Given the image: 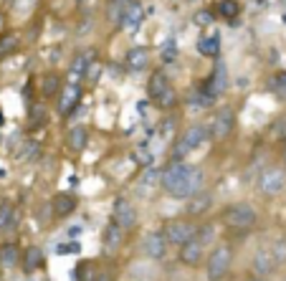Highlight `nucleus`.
<instances>
[{
	"mask_svg": "<svg viewBox=\"0 0 286 281\" xmlns=\"http://www.w3.org/2000/svg\"><path fill=\"white\" fill-rule=\"evenodd\" d=\"M220 220H223L225 228L246 233V230L256 228L258 213H256V208H253L251 203H243V200H241V203H230V205L220 213Z\"/></svg>",
	"mask_w": 286,
	"mask_h": 281,
	"instance_id": "obj_1",
	"label": "nucleus"
},
{
	"mask_svg": "<svg viewBox=\"0 0 286 281\" xmlns=\"http://www.w3.org/2000/svg\"><path fill=\"white\" fill-rule=\"evenodd\" d=\"M233 266V248L228 243H215L205 258V276L208 281H223Z\"/></svg>",
	"mask_w": 286,
	"mask_h": 281,
	"instance_id": "obj_2",
	"label": "nucleus"
},
{
	"mask_svg": "<svg viewBox=\"0 0 286 281\" xmlns=\"http://www.w3.org/2000/svg\"><path fill=\"white\" fill-rule=\"evenodd\" d=\"M208 139H210V127H205V124H190L177 137V142L172 147V162H182V157H187L193 150H198Z\"/></svg>",
	"mask_w": 286,
	"mask_h": 281,
	"instance_id": "obj_3",
	"label": "nucleus"
},
{
	"mask_svg": "<svg viewBox=\"0 0 286 281\" xmlns=\"http://www.w3.org/2000/svg\"><path fill=\"white\" fill-rule=\"evenodd\" d=\"M256 190L268 200L278 198L286 190V167L283 165H268L266 170H261L256 175Z\"/></svg>",
	"mask_w": 286,
	"mask_h": 281,
	"instance_id": "obj_4",
	"label": "nucleus"
},
{
	"mask_svg": "<svg viewBox=\"0 0 286 281\" xmlns=\"http://www.w3.org/2000/svg\"><path fill=\"white\" fill-rule=\"evenodd\" d=\"M198 223L195 220H190V218H170L165 225H162V236L167 238V243H172V246H185V243H190V241H195L198 238Z\"/></svg>",
	"mask_w": 286,
	"mask_h": 281,
	"instance_id": "obj_5",
	"label": "nucleus"
},
{
	"mask_svg": "<svg viewBox=\"0 0 286 281\" xmlns=\"http://www.w3.org/2000/svg\"><path fill=\"white\" fill-rule=\"evenodd\" d=\"M203 185H205V172L200 170V167H190V172L180 180V185L170 193L172 198H177V200H190L193 195H198L200 190H203Z\"/></svg>",
	"mask_w": 286,
	"mask_h": 281,
	"instance_id": "obj_6",
	"label": "nucleus"
},
{
	"mask_svg": "<svg viewBox=\"0 0 286 281\" xmlns=\"http://www.w3.org/2000/svg\"><path fill=\"white\" fill-rule=\"evenodd\" d=\"M112 220H114L122 230H132V228L137 225L139 215H137V208H134L127 198H117L114 205H112Z\"/></svg>",
	"mask_w": 286,
	"mask_h": 281,
	"instance_id": "obj_7",
	"label": "nucleus"
},
{
	"mask_svg": "<svg viewBox=\"0 0 286 281\" xmlns=\"http://www.w3.org/2000/svg\"><path fill=\"white\" fill-rule=\"evenodd\" d=\"M167 238L162 236V230H152L142 238V253L150 258V261H162L167 256Z\"/></svg>",
	"mask_w": 286,
	"mask_h": 281,
	"instance_id": "obj_8",
	"label": "nucleus"
},
{
	"mask_svg": "<svg viewBox=\"0 0 286 281\" xmlns=\"http://www.w3.org/2000/svg\"><path fill=\"white\" fill-rule=\"evenodd\" d=\"M205 258H208V253H205V243H200L198 238L190 241V243H185V246H180V251H177V261H180L182 266H187V268H198V266H203Z\"/></svg>",
	"mask_w": 286,
	"mask_h": 281,
	"instance_id": "obj_9",
	"label": "nucleus"
},
{
	"mask_svg": "<svg viewBox=\"0 0 286 281\" xmlns=\"http://www.w3.org/2000/svg\"><path fill=\"white\" fill-rule=\"evenodd\" d=\"M233 127H235V114H233V109H220V112L213 117V124H210V139L220 142V139L230 137Z\"/></svg>",
	"mask_w": 286,
	"mask_h": 281,
	"instance_id": "obj_10",
	"label": "nucleus"
},
{
	"mask_svg": "<svg viewBox=\"0 0 286 281\" xmlns=\"http://www.w3.org/2000/svg\"><path fill=\"white\" fill-rule=\"evenodd\" d=\"M213 205H215L213 193L210 190H200L198 195H193L185 203V213H187V218H203V215H208L213 210Z\"/></svg>",
	"mask_w": 286,
	"mask_h": 281,
	"instance_id": "obj_11",
	"label": "nucleus"
},
{
	"mask_svg": "<svg viewBox=\"0 0 286 281\" xmlns=\"http://www.w3.org/2000/svg\"><path fill=\"white\" fill-rule=\"evenodd\" d=\"M190 167H193V165H185V162H170V165L160 172V185H162V190L172 193V190L180 185V180L190 172Z\"/></svg>",
	"mask_w": 286,
	"mask_h": 281,
	"instance_id": "obj_12",
	"label": "nucleus"
},
{
	"mask_svg": "<svg viewBox=\"0 0 286 281\" xmlns=\"http://www.w3.org/2000/svg\"><path fill=\"white\" fill-rule=\"evenodd\" d=\"M251 268H253V276H261V278L271 276V273L278 268V263H276L271 248H258V251L253 253V258H251Z\"/></svg>",
	"mask_w": 286,
	"mask_h": 281,
	"instance_id": "obj_13",
	"label": "nucleus"
},
{
	"mask_svg": "<svg viewBox=\"0 0 286 281\" xmlns=\"http://www.w3.org/2000/svg\"><path fill=\"white\" fill-rule=\"evenodd\" d=\"M225 89H228V69H225L223 61H218L215 69H213V74H210V79L205 81V91H208L210 97L218 99Z\"/></svg>",
	"mask_w": 286,
	"mask_h": 281,
	"instance_id": "obj_14",
	"label": "nucleus"
},
{
	"mask_svg": "<svg viewBox=\"0 0 286 281\" xmlns=\"http://www.w3.org/2000/svg\"><path fill=\"white\" fill-rule=\"evenodd\" d=\"M79 200L71 195V193H56L51 198V208H54V218H69L74 210H76Z\"/></svg>",
	"mask_w": 286,
	"mask_h": 281,
	"instance_id": "obj_15",
	"label": "nucleus"
},
{
	"mask_svg": "<svg viewBox=\"0 0 286 281\" xmlns=\"http://www.w3.org/2000/svg\"><path fill=\"white\" fill-rule=\"evenodd\" d=\"M21 261H23V253H21L18 243H11V241L0 243V268H6V271L16 268Z\"/></svg>",
	"mask_w": 286,
	"mask_h": 281,
	"instance_id": "obj_16",
	"label": "nucleus"
},
{
	"mask_svg": "<svg viewBox=\"0 0 286 281\" xmlns=\"http://www.w3.org/2000/svg\"><path fill=\"white\" fill-rule=\"evenodd\" d=\"M66 145H69V150H71V152H84V150H86V145H89V129H86V127H81V124L71 127V129H69V134H66Z\"/></svg>",
	"mask_w": 286,
	"mask_h": 281,
	"instance_id": "obj_17",
	"label": "nucleus"
},
{
	"mask_svg": "<svg viewBox=\"0 0 286 281\" xmlns=\"http://www.w3.org/2000/svg\"><path fill=\"white\" fill-rule=\"evenodd\" d=\"M21 266H23L26 273L38 271V268L43 266V251H41V246H28V248L23 251V261H21Z\"/></svg>",
	"mask_w": 286,
	"mask_h": 281,
	"instance_id": "obj_18",
	"label": "nucleus"
},
{
	"mask_svg": "<svg viewBox=\"0 0 286 281\" xmlns=\"http://www.w3.org/2000/svg\"><path fill=\"white\" fill-rule=\"evenodd\" d=\"M79 86L76 84H69L66 89H61V99H59V114H69L76 104H79Z\"/></svg>",
	"mask_w": 286,
	"mask_h": 281,
	"instance_id": "obj_19",
	"label": "nucleus"
},
{
	"mask_svg": "<svg viewBox=\"0 0 286 281\" xmlns=\"http://www.w3.org/2000/svg\"><path fill=\"white\" fill-rule=\"evenodd\" d=\"M16 223H18V213H16L13 203L11 200H0V233L16 228Z\"/></svg>",
	"mask_w": 286,
	"mask_h": 281,
	"instance_id": "obj_20",
	"label": "nucleus"
},
{
	"mask_svg": "<svg viewBox=\"0 0 286 281\" xmlns=\"http://www.w3.org/2000/svg\"><path fill=\"white\" fill-rule=\"evenodd\" d=\"M122 238H124V230L114 223V220H109V225L104 228V236H102V243H104V248H109V251H114V248H119L122 246Z\"/></svg>",
	"mask_w": 286,
	"mask_h": 281,
	"instance_id": "obj_21",
	"label": "nucleus"
},
{
	"mask_svg": "<svg viewBox=\"0 0 286 281\" xmlns=\"http://www.w3.org/2000/svg\"><path fill=\"white\" fill-rule=\"evenodd\" d=\"M165 89H170V81H167V74L162 71V69H157L152 76H150V86H147V91H150V97H152V102L165 91Z\"/></svg>",
	"mask_w": 286,
	"mask_h": 281,
	"instance_id": "obj_22",
	"label": "nucleus"
},
{
	"mask_svg": "<svg viewBox=\"0 0 286 281\" xmlns=\"http://www.w3.org/2000/svg\"><path fill=\"white\" fill-rule=\"evenodd\" d=\"M61 74H56V71H51V74H46L43 76V81H41V91H43V97H56V94H61Z\"/></svg>",
	"mask_w": 286,
	"mask_h": 281,
	"instance_id": "obj_23",
	"label": "nucleus"
},
{
	"mask_svg": "<svg viewBox=\"0 0 286 281\" xmlns=\"http://www.w3.org/2000/svg\"><path fill=\"white\" fill-rule=\"evenodd\" d=\"M268 137L286 145V112H281L278 117H273V122L268 127Z\"/></svg>",
	"mask_w": 286,
	"mask_h": 281,
	"instance_id": "obj_24",
	"label": "nucleus"
},
{
	"mask_svg": "<svg viewBox=\"0 0 286 281\" xmlns=\"http://www.w3.org/2000/svg\"><path fill=\"white\" fill-rule=\"evenodd\" d=\"M187 104L208 109V107H213V104H215V97H210L205 89H193V91L187 94Z\"/></svg>",
	"mask_w": 286,
	"mask_h": 281,
	"instance_id": "obj_25",
	"label": "nucleus"
},
{
	"mask_svg": "<svg viewBox=\"0 0 286 281\" xmlns=\"http://www.w3.org/2000/svg\"><path fill=\"white\" fill-rule=\"evenodd\" d=\"M198 51H200L203 56H210V59H215V56H218V51H220V38H218V36L200 38V41H198Z\"/></svg>",
	"mask_w": 286,
	"mask_h": 281,
	"instance_id": "obj_26",
	"label": "nucleus"
},
{
	"mask_svg": "<svg viewBox=\"0 0 286 281\" xmlns=\"http://www.w3.org/2000/svg\"><path fill=\"white\" fill-rule=\"evenodd\" d=\"M127 64L132 66V69H145L147 64H150V51L147 49H132L129 54H127Z\"/></svg>",
	"mask_w": 286,
	"mask_h": 281,
	"instance_id": "obj_27",
	"label": "nucleus"
},
{
	"mask_svg": "<svg viewBox=\"0 0 286 281\" xmlns=\"http://www.w3.org/2000/svg\"><path fill=\"white\" fill-rule=\"evenodd\" d=\"M18 46H21V36H18V33H6V36H0V59L11 56Z\"/></svg>",
	"mask_w": 286,
	"mask_h": 281,
	"instance_id": "obj_28",
	"label": "nucleus"
},
{
	"mask_svg": "<svg viewBox=\"0 0 286 281\" xmlns=\"http://www.w3.org/2000/svg\"><path fill=\"white\" fill-rule=\"evenodd\" d=\"M268 89H271L278 99H283V102H286V71H278L276 76H271Z\"/></svg>",
	"mask_w": 286,
	"mask_h": 281,
	"instance_id": "obj_29",
	"label": "nucleus"
},
{
	"mask_svg": "<svg viewBox=\"0 0 286 281\" xmlns=\"http://www.w3.org/2000/svg\"><path fill=\"white\" fill-rule=\"evenodd\" d=\"M155 104H157V107H162V109H172V107L177 104V91H175L172 86H170V89H165V91L155 99Z\"/></svg>",
	"mask_w": 286,
	"mask_h": 281,
	"instance_id": "obj_30",
	"label": "nucleus"
},
{
	"mask_svg": "<svg viewBox=\"0 0 286 281\" xmlns=\"http://www.w3.org/2000/svg\"><path fill=\"white\" fill-rule=\"evenodd\" d=\"M218 13L225 16V18H235L241 13V6L235 3V0H220V3H218Z\"/></svg>",
	"mask_w": 286,
	"mask_h": 281,
	"instance_id": "obj_31",
	"label": "nucleus"
},
{
	"mask_svg": "<svg viewBox=\"0 0 286 281\" xmlns=\"http://www.w3.org/2000/svg\"><path fill=\"white\" fill-rule=\"evenodd\" d=\"M41 152V147H38V142H26L21 150H18V160H23V162H28V160H33L36 155Z\"/></svg>",
	"mask_w": 286,
	"mask_h": 281,
	"instance_id": "obj_32",
	"label": "nucleus"
},
{
	"mask_svg": "<svg viewBox=\"0 0 286 281\" xmlns=\"http://www.w3.org/2000/svg\"><path fill=\"white\" fill-rule=\"evenodd\" d=\"M271 253H273L276 263H286V238H283V236L273 241V246H271Z\"/></svg>",
	"mask_w": 286,
	"mask_h": 281,
	"instance_id": "obj_33",
	"label": "nucleus"
},
{
	"mask_svg": "<svg viewBox=\"0 0 286 281\" xmlns=\"http://www.w3.org/2000/svg\"><path fill=\"white\" fill-rule=\"evenodd\" d=\"M213 236H215V228H213L210 223H205V225H200V228H198V241H200V243H205V246H208V243L213 241Z\"/></svg>",
	"mask_w": 286,
	"mask_h": 281,
	"instance_id": "obj_34",
	"label": "nucleus"
},
{
	"mask_svg": "<svg viewBox=\"0 0 286 281\" xmlns=\"http://www.w3.org/2000/svg\"><path fill=\"white\" fill-rule=\"evenodd\" d=\"M139 18H142V16H139V8L134 6V8H129V11H127V16H124V26H127V28H134Z\"/></svg>",
	"mask_w": 286,
	"mask_h": 281,
	"instance_id": "obj_35",
	"label": "nucleus"
},
{
	"mask_svg": "<svg viewBox=\"0 0 286 281\" xmlns=\"http://www.w3.org/2000/svg\"><path fill=\"white\" fill-rule=\"evenodd\" d=\"M213 21H215V18H213L210 11H198V13H195V23H198V26H210Z\"/></svg>",
	"mask_w": 286,
	"mask_h": 281,
	"instance_id": "obj_36",
	"label": "nucleus"
},
{
	"mask_svg": "<svg viewBox=\"0 0 286 281\" xmlns=\"http://www.w3.org/2000/svg\"><path fill=\"white\" fill-rule=\"evenodd\" d=\"M36 215H38V223H43V225H46V223L51 220L49 215H54V208H51V203H46L43 208H38V213H36Z\"/></svg>",
	"mask_w": 286,
	"mask_h": 281,
	"instance_id": "obj_37",
	"label": "nucleus"
},
{
	"mask_svg": "<svg viewBox=\"0 0 286 281\" xmlns=\"http://www.w3.org/2000/svg\"><path fill=\"white\" fill-rule=\"evenodd\" d=\"M81 251V246L74 241V243H59L56 246V253H79Z\"/></svg>",
	"mask_w": 286,
	"mask_h": 281,
	"instance_id": "obj_38",
	"label": "nucleus"
},
{
	"mask_svg": "<svg viewBox=\"0 0 286 281\" xmlns=\"http://www.w3.org/2000/svg\"><path fill=\"white\" fill-rule=\"evenodd\" d=\"M91 281H114V276H112V271H97Z\"/></svg>",
	"mask_w": 286,
	"mask_h": 281,
	"instance_id": "obj_39",
	"label": "nucleus"
},
{
	"mask_svg": "<svg viewBox=\"0 0 286 281\" xmlns=\"http://www.w3.org/2000/svg\"><path fill=\"white\" fill-rule=\"evenodd\" d=\"M33 117H41V122H46V112H41V114H38V112H33ZM36 127H38V119H33V122H31V129H36Z\"/></svg>",
	"mask_w": 286,
	"mask_h": 281,
	"instance_id": "obj_40",
	"label": "nucleus"
},
{
	"mask_svg": "<svg viewBox=\"0 0 286 281\" xmlns=\"http://www.w3.org/2000/svg\"><path fill=\"white\" fill-rule=\"evenodd\" d=\"M162 59H165V61H175V49H167V51L162 54Z\"/></svg>",
	"mask_w": 286,
	"mask_h": 281,
	"instance_id": "obj_41",
	"label": "nucleus"
},
{
	"mask_svg": "<svg viewBox=\"0 0 286 281\" xmlns=\"http://www.w3.org/2000/svg\"><path fill=\"white\" fill-rule=\"evenodd\" d=\"M79 233H81V225H74V228L69 230V236H79Z\"/></svg>",
	"mask_w": 286,
	"mask_h": 281,
	"instance_id": "obj_42",
	"label": "nucleus"
},
{
	"mask_svg": "<svg viewBox=\"0 0 286 281\" xmlns=\"http://www.w3.org/2000/svg\"><path fill=\"white\" fill-rule=\"evenodd\" d=\"M246 281H266V278H261V276H251V278H246Z\"/></svg>",
	"mask_w": 286,
	"mask_h": 281,
	"instance_id": "obj_43",
	"label": "nucleus"
},
{
	"mask_svg": "<svg viewBox=\"0 0 286 281\" xmlns=\"http://www.w3.org/2000/svg\"><path fill=\"white\" fill-rule=\"evenodd\" d=\"M283 167H286V145H283Z\"/></svg>",
	"mask_w": 286,
	"mask_h": 281,
	"instance_id": "obj_44",
	"label": "nucleus"
},
{
	"mask_svg": "<svg viewBox=\"0 0 286 281\" xmlns=\"http://www.w3.org/2000/svg\"><path fill=\"white\" fill-rule=\"evenodd\" d=\"M6 122V117H3V112H0V124H3Z\"/></svg>",
	"mask_w": 286,
	"mask_h": 281,
	"instance_id": "obj_45",
	"label": "nucleus"
},
{
	"mask_svg": "<svg viewBox=\"0 0 286 281\" xmlns=\"http://www.w3.org/2000/svg\"><path fill=\"white\" fill-rule=\"evenodd\" d=\"M283 23H286V13H283Z\"/></svg>",
	"mask_w": 286,
	"mask_h": 281,
	"instance_id": "obj_46",
	"label": "nucleus"
},
{
	"mask_svg": "<svg viewBox=\"0 0 286 281\" xmlns=\"http://www.w3.org/2000/svg\"><path fill=\"white\" fill-rule=\"evenodd\" d=\"M79 3H81V0H79Z\"/></svg>",
	"mask_w": 286,
	"mask_h": 281,
	"instance_id": "obj_47",
	"label": "nucleus"
}]
</instances>
